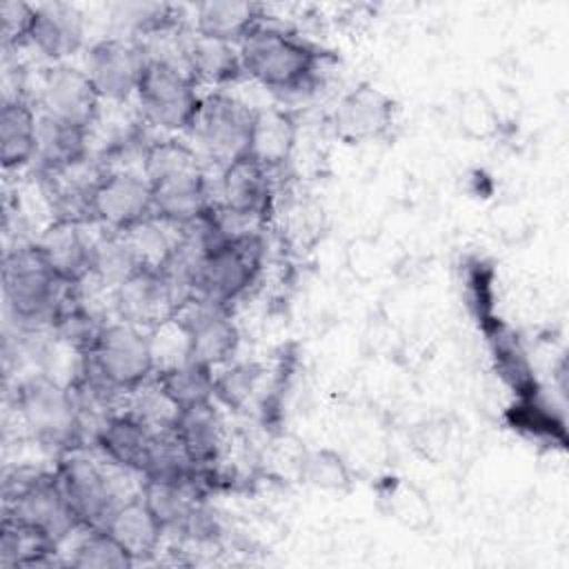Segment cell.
<instances>
[{"instance_id":"obj_17","label":"cell","mask_w":569,"mask_h":569,"mask_svg":"<svg viewBox=\"0 0 569 569\" xmlns=\"http://www.w3.org/2000/svg\"><path fill=\"white\" fill-rule=\"evenodd\" d=\"M218 196V204L258 227L273 209L276 191L271 171L249 153L240 156L220 167Z\"/></svg>"},{"instance_id":"obj_18","label":"cell","mask_w":569,"mask_h":569,"mask_svg":"<svg viewBox=\"0 0 569 569\" xmlns=\"http://www.w3.org/2000/svg\"><path fill=\"white\" fill-rule=\"evenodd\" d=\"M36 244L51 271L67 287H82L91 278L93 236H89L87 224L51 220L36 238Z\"/></svg>"},{"instance_id":"obj_34","label":"cell","mask_w":569,"mask_h":569,"mask_svg":"<svg viewBox=\"0 0 569 569\" xmlns=\"http://www.w3.org/2000/svg\"><path fill=\"white\" fill-rule=\"evenodd\" d=\"M262 373L264 369L253 360H231L213 369V400L229 411H242L258 391Z\"/></svg>"},{"instance_id":"obj_22","label":"cell","mask_w":569,"mask_h":569,"mask_svg":"<svg viewBox=\"0 0 569 569\" xmlns=\"http://www.w3.org/2000/svg\"><path fill=\"white\" fill-rule=\"evenodd\" d=\"M100 529H104L127 551L133 565L151 560L167 536L164 527L140 493L122 498Z\"/></svg>"},{"instance_id":"obj_8","label":"cell","mask_w":569,"mask_h":569,"mask_svg":"<svg viewBox=\"0 0 569 569\" xmlns=\"http://www.w3.org/2000/svg\"><path fill=\"white\" fill-rule=\"evenodd\" d=\"M267 244L258 229L231 236L213 244L200 264L198 296L233 307L258 282L264 267Z\"/></svg>"},{"instance_id":"obj_2","label":"cell","mask_w":569,"mask_h":569,"mask_svg":"<svg viewBox=\"0 0 569 569\" xmlns=\"http://www.w3.org/2000/svg\"><path fill=\"white\" fill-rule=\"evenodd\" d=\"M238 51L244 76L269 89L280 107L309 96L318 87L320 64L327 58L307 38L269 22L258 24L238 44Z\"/></svg>"},{"instance_id":"obj_37","label":"cell","mask_w":569,"mask_h":569,"mask_svg":"<svg viewBox=\"0 0 569 569\" xmlns=\"http://www.w3.org/2000/svg\"><path fill=\"white\" fill-rule=\"evenodd\" d=\"M36 20V4L22 0H4L0 4V36L2 47L13 49L29 44V36Z\"/></svg>"},{"instance_id":"obj_21","label":"cell","mask_w":569,"mask_h":569,"mask_svg":"<svg viewBox=\"0 0 569 569\" xmlns=\"http://www.w3.org/2000/svg\"><path fill=\"white\" fill-rule=\"evenodd\" d=\"M156 433L129 409H120L93 431L91 445L111 467L140 473Z\"/></svg>"},{"instance_id":"obj_29","label":"cell","mask_w":569,"mask_h":569,"mask_svg":"<svg viewBox=\"0 0 569 569\" xmlns=\"http://www.w3.org/2000/svg\"><path fill=\"white\" fill-rule=\"evenodd\" d=\"M60 545L42 531L2 516L0 529V567H51L58 565L56 556Z\"/></svg>"},{"instance_id":"obj_36","label":"cell","mask_w":569,"mask_h":569,"mask_svg":"<svg viewBox=\"0 0 569 569\" xmlns=\"http://www.w3.org/2000/svg\"><path fill=\"white\" fill-rule=\"evenodd\" d=\"M300 478L325 491H347L351 487V471L340 453L331 449H311L300 458Z\"/></svg>"},{"instance_id":"obj_30","label":"cell","mask_w":569,"mask_h":569,"mask_svg":"<svg viewBox=\"0 0 569 569\" xmlns=\"http://www.w3.org/2000/svg\"><path fill=\"white\" fill-rule=\"evenodd\" d=\"M140 496L160 520L167 533L180 536L191 511L200 500H207V491L196 482H153L142 480Z\"/></svg>"},{"instance_id":"obj_11","label":"cell","mask_w":569,"mask_h":569,"mask_svg":"<svg viewBox=\"0 0 569 569\" xmlns=\"http://www.w3.org/2000/svg\"><path fill=\"white\" fill-rule=\"evenodd\" d=\"M53 473L80 529H100L122 500L104 467L89 458L84 449L60 456Z\"/></svg>"},{"instance_id":"obj_19","label":"cell","mask_w":569,"mask_h":569,"mask_svg":"<svg viewBox=\"0 0 569 569\" xmlns=\"http://www.w3.org/2000/svg\"><path fill=\"white\" fill-rule=\"evenodd\" d=\"M87 18L84 13L62 0L36 4V20L29 36V44L53 64L67 62L84 49Z\"/></svg>"},{"instance_id":"obj_10","label":"cell","mask_w":569,"mask_h":569,"mask_svg":"<svg viewBox=\"0 0 569 569\" xmlns=\"http://www.w3.org/2000/svg\"><path fill=\"white\" fill-rule=\"evenodd\" d=\"M171 322L182 333L184 358L218 369L233 360L240 345V329L231 307L193 296L173 313Z\"/></svg>"},{"instance_id":"obj_1","label":"cell","mask_w":569,"mask_h":569,"mask_svg":"<svg viewBox=\"0 0 569 569\" xmlns=\"http://www.w3.org/2000/svg\"><path fill=\"white\" fill-rule=\"evenodd\" d=\"M144 178L153 193V218L182 229L213 204L202 156L176 136L153 138L142 153Z\"/></svg>"},{"instance_id":"obj_31","label":"cell","mask_w":569,"mask_h":569,"mask_svg":"<svg viewBox=\"0 0 569 569\" xmlns=\"http://www.w3.org/2000/svg\"><path fill=\"white\" fill-rule=\"evenodd\" d=\"M82 287H71L67 298L62 300L49 331L58 342L76 351V356H84L93 349L102 327L107 325L104 318H100L91 305L80 296Z\"/></svg>"},{"instance_id":"obj_5","label":"cell","mask_w":569,"mask_h":569,"mask_svg":"<svg viewBox=\"0 0 569 569\" xmlns=\"http://www.w3.org/2000/svg\"><path fill=\"white\" fill-rule=\"evenodd\" d=\"M198 89L200 84L182 64L149 58L133 98L138 116L164 136L191 133L204 96Z\"/></svg>"},{"instance_id":"obj_26","label":"cell","mask_w":569,"mask_h":569,"mask_svg":"<svg viewBox=\"0 0 569 569\" xmlns=\"http://www.w3.org/2000/svg\"><path fill=\"white\" fill-rule=\"evenodd\" d=\"M184 64L191 78L200 87H211V91L224 89L244 76L236 44L211 40L193 31L187 38Z\"/></svg>"},{"instance_id":"obj_27","label":"cell","mask_w":569,"mask_h":569,"mask_svg":"<svg viewBox=\"0 0 569 569\" xmlns=\"http://www.w3.org/2000/svg\"><path fill=\"white\" fill-rule=\"evenodd\" d=\"M298 140V122L289 107L256 109L249 156L267 167L271 173L289 162Z\"/></svg>"},{"instance_id":"obj_15","label":"cell","mask_w":569,"mask_h":569,"mask_svg":"<svg viewBox=\"0 0 569 569\" xmlns=\"http://www.w3.org/2000/svg\"><path fill=\"white\" fill-rule=\"evenodd\" d=\"M396 120V102L389 93L371 82L351 87L331 113L333 133L345 144H362L380 140Z\"/></svg>"},{"instance_id":"obj_14","label":"cell","mask_w":569,"mask_h":569,"mask_svg":"<svg viewBox=\"0 0 569 569\" xmlns=\"http://www.w3.org/2000/svg\"><path fill=\"white\" fill-rule=\"evenodd\" d=\"M102 102L82 67L60 62L42 71L38 89L40 113L91 129L100 118Z\"/></svg>"},{"instance_id":"obj_9","label":"cell","mask_w":569,"mask_h":569,"mask_svg":"<svg viewBox=\"0 0 569 569\" xmlns=\"http://www.w3.org/2000/svg\"><path fill=\"white\" fill-rule=\"evenodd\" d=\"M253 122L256 109L251 104L224 89L207 91L191 129V136L198 142V153L218 167L247 156Z\"/></svg>"},{"instance_id":"obj_33","label":"cell","mask_w":569,"mask_h":569,"mask_svg":"<svg viewBox=\"0 0 569 569\" xmlns=\"http://www.w3.org/2000/svg\"><path fill=\"white\" fill-rule=\"evenodd\" d=\"M182 9L169 2H118L111 7V20L118 36L147 40L158 33L182 29Z\"/></svg>"},{"instance_id":"obj_24","label":"cell","mask_w":569,"mask_h":569,"mask_svg":"<svg viewBox=\"0 0 569 569\" xmlns=\"http://www.w3.org/2000/svg\"><path fill=\"white\" fill-rule=\"evenodd\" d=\"M38 151V111L22 96H4L0 109V162L4 171L33 164Z\"/></svg>"},{"instance_id":"obj_23","label":"cell","mask_w":569,"mask_h":569,"mask_svg":"<svg viewBox=\"0 0 569 569\" xmlns=\"http://www.w3.org/2000/svg\"><path fill=\"white\" fill-rule=\"evenodd\" d=\"M91 129L38 111V151L33 164L40 176L58 173L89 160Z\"/></svg>"},{"instance_id":"obj_16","label":"cell","mask_w":569,"mask_h":569,"mask_svg":"<svg viewBox=\"0 0 569 569\" xmlns=\"http://www.w3.org/2000/svg\"><path fill=\"white\" fill-rule=\"evenodd\" d=\"M109 293L116 320L144 331H156L178 311L176 298L158 267H142Z\"/></svg>"},{"instance_id":"obj_3","label":"cell","mask_w":569,"mask_h":569,"mask_svg":"<svg viewBox=\"0 0 569 569\" xmlns=\"http://www.w3.org/2000/svg\"><path fill=\"white\" fill-rule=\"evenodd\" d=\"M16 409L36 445L56 458L84 449L89 436L69 382L62 385L42 371L31 373L16 387Z\"/></svg>"},{"instance_id":"obj_25","label":"cell","mask_w":569,"mask_h":569,"mask_svg":"<svg viewBox=\"0 0 569 569\" xmlns=\"http://www.w3.org/2000/svg\"><path fill=\"white\" fill-rule=\"evenodd\" d=\"M262 22L264 7L258 2L207 0L193 7V33L236 47Z\"/></svg>"},{"instance_id":"obj_32","label":"cell","mask_w":569,"mask_h":569,"mask_svg":"<svg viewBox=\"0 0 569 569\" xmlns=\"http://www.w3.org/2000/svg\"><path fill=\"white\" fill-rule=\"evenodd\" d=\"M153 382L176 409L213 398V369L189 358H178L158 367Z\"/></svg>"},{"instance_id":"obj_28","label":"cell","mask_w":569,"mask_h":569,"mask_svg":"<svg viewBox=\"0 0 569 569\" xmlns=\"http://www.w3.org/2000/svg\"><path fill=\"white\" fill-rule=\"evenodd\" d=\"M142 267L147 264L127 231L102 229L98 236H93V262L89 278L93 284L113 291Z\"/></svg>"},{"instance_id":"obj_13","label":"cell","mask_w":569,"mask_h":569,"mask_svg":"<svg viewBox=\"0 0 569 569\" xmlns=\"http://www.w3.org/2000/svg\"><path fill=\"white\" fill-rule=\"evenodd\" d=\"M153 218V193L142 171L107 169L91 193V220L107 231H131Z\"/></svg>"},{"instance_id":"obj_12","label":"cell","mask_w":569,"mask_h":569,"mask_svg":"<svg viewBox=\"0 0 569 569\" xmlns=\"http://www.w3.org/2000/svg\"><path fill=\"white\" fill-rule=\"evenodd\" d=\"M147 64L149 53L142 40L113 33L87 47L82 69L104 102L124 104L136 98Z\"/></svg>"},{"instance_id":"obj_35","label":"cell","mask_w":569,"mask_h":569,"mask_svg":"<svg viewBox=\"0 0 569 569\" xmlns=\"http://www.w3.org/2000/svg\"><path fill=\"white\" fill-rule=\"evenodd\" d=\"M67 565L78 569H129L133 560L104 529H82Z\"/></svg>"},{"instance_id":"obj_7","label":"cell","mask_w":569,"mask_h":569,"mask_svg":"<svg viewBox=\"0 0 569 569\" xmlns=\"http://www.w3.org/2000/svg\"><path fill=\"white\" fill-rule=\"evenodd\" d=\"M78 358L124 398L147 385L158 369L149 331L122 320H107L93 349Z\"/></svg>"},{"instance_id":"obj_6","label":"cell","mask_w":569,"mask_h":569,"mask_svg":"<svg viewBox=\"0 0 569 569\" xmlns=\"http://www.w3.org/2000/svg\"><path fill=\"white\" fill-rule=\"evenodd\" d=\"M2 516L29 525L58 545L73 531H82L53 471L18 467L4 476Z\"/></svg>"},{"instance_id":"obj_4","label":"cell","mask_w":569,"mask_h":569,"mask_svg":"<svg viewBox=\"0 0 569 569\" xmlns=\"http://www.w3.org/2000/svg\"><path fill=\"white\" fill-rule=\"evenodd\" d=\"M71 287L60 282L36 240L20 242L2 258V293L11 320L22 331L49 329Z\"/></svg>"},{"instance_id":"obj_20","label":"cell","mask_w":569,"mask_h":569,"mask_svg":"<svg viewBox=\"0 0 569 569\" xmlns=\"http://www.w3.org/2000/svg\"><path fill=\"white\" fill-rule=\"evenodd\" d=\"M169 433L198 467H213L224 449V422L220 405L211 400L178 407Z\"/></svg>"}]
</instances>
